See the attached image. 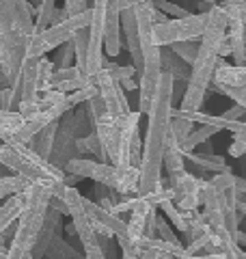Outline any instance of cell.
I'll return each mask as SVG.
<instances>
[{
    "label": "cell",
    "mask_w": 246,
    "mask_h": 259,
    "mask_svg": "<svg viewBox=\"0 0 246 259\" xmlns=\"http://www.w3.org/2000/svg\"><path fill=\"white\" fill-rule=\"evenodd\" d=\"M175 104V80L171 74L162 71L155 87L149 112H147V136L143 141L141 156V180H138V197L155 192L162 186L164 173V151L171 134V110Z\"/></svg>",
    "instance_id": "6da1fadb"
},
{
    "label": "cell",
    "mask_w": 246,
    "mask_h": 259,
    "mask_svg": "<svg viewBox=\"0 0 246 259\" xmlns=\"http://www.w3.org/2000/svg\"><path fill=\"white\" fill-rule=\"evenodd\" d=\"M227 39V18L218 5H212L208 9V24H205L203 37L199 39V52L190 67V78H188L186 93L182 97L179 110L199 112L208 89L212 84L216 71V63L220 59V48Z\"/></svg>",
    "instance_id": "7a4b0ae2"
},
{
    "label": "cell",
    "mask_w": 246,
    "mask_h": 259,
    "mask_svg": "<svg viewBox=\"0 0 246 259\" xmlns=\"http://www.w3.org/2000/svg\"><path fill=\"white\" fill-rule=\"evenodd\" d=\"M35 35V9L28 0H0V69L13 84L26 46Z\"/></svg>",
    "instance_id": "3957f363"
},
{
    "label": "cell",
    "mask_w": 246,
    "mask_h": 259,
    "mask_svg": "<svg viewBox=\"0 0 246 259\" xmlns=\"http://www.w3.org/2000/svg\"><path fill=\"white\" fill-rule=\"evenodd\" d=\"M0 164L7 166L13 175L24 177L35 186H46L52 190V197L63 199L65 192V173L63 168H56L48 160L39 158L28 145L22 143H0Z\"/></svg>",
    "instance_id": "277c9868"
},
{
    "label": "cell",
    "mask_w": 246,
    "mask_h": 259,
    "mask_svg": "<svg viewBox=\"0 0 246 259\" xmlns=\"http://www.w3.org/2000/svg\"><path fill=\"white\" fill-rule=\"evenodd\" d=\"M52 190L46 186L30 184L24 192V207L18 216V227H15L11 246L7 250V259H32L39 231L44 227L46 214L50 209Z\"/></svg>",
    "instance_id": "5b68a950"
},
{
    "label": "cell",
    "mask_w": 246,
    "mask_h": 259,
    "mask_svg": "<svg viewBox=\"0 0 246 259\" xmlns=\"http://www.w3.org/2000/svg\"><path fill=\"white\" fill-rule=\"evenodd\" d=\"M63 171L67 175L87 177V180L97 182L104 188L114 190L121 197H134L138 194V180H141V171L134 166L119 168L108 162H97L89 158H71L65 162Z\"/></svg>",
    "instance_id": "8992f818"
},
{
    "label": "cell",
    "mask_w": 246,
    "mask_h": 259,
    "mask_svg": "<svg viewBox=\"0 0 246 259\" xmlns=\"http://www.w3.org/2000/svg\"><path fill=\"white\" fill-rule=\"evenodd\" d=\"M89 20H91V9L71 15V18L63 20L61 24H52V26H48L41 32H35L26 46V56L24 59H44L48 52L69 44L80 28L89 26Z\"/></svg>",
    "instance_id": "52a82bcc"
},
{
    "label": "cell",
    "mask_w": 246,
    "mask_h": 259,
    "mask_svg": "<svg viewBox=\"0 0 246 259\" xmlns=\"http://www.w3.org/2000/svg\"><path fill=\"white\" fill-rule=\"evenodd\" d=\"M205 24H208V11L190 13L182 20H169L167 24H155L151 28V39L158 48H169L173 44L199 41L203 37Z\"/></svg>",
    "instance_id": "ba28073f"
},
{
    "label": "cell",
    "mask_w": 246,
    "mask_h": 259,
    "mask_svg": "<svg viewBox=\"0 0 246 259\" xmlns=\"http://www.w3.org/2000/svg\"><path fill=\"white\" fill-rule=\"evenodd\" d=\"M91 20H89V50H87V63L85 74L95 76L104 67V35H106V9L108 0H91Z\"/></svg>",
    "instance_id": "9c48e42d"
},
{
    "label": "cell",
    "mask_w": 246,
    "mask_h": 259,
    "mask_svg": "<svg viewBox=\"0 0 246 259\" xmlns=\"http://www.w3.org/2000/svg\"><path fill=\"white\" fill-rule=\"evenodd\" d=\"M141 112H130L126 117L114 119L119 123L121 136H119V156H117V166L119 168H130L141 166V156H143V143L138 136V123H141Z\"/></svg>",
    "instance_id": "30bf717a"
},
{
    "label": "cell",
    "mask_w": 246,
    "mask_h": 259,
    "mask_svg": "<svg viewBox=\"0 0 246 259\" xmlns=\"http://www.w3.org/2000/svg\"><path fill=\"white\" fill-rule=\"evenodd\" d=\"M95 82H97V91H100V95L104 97V102H106L108 115L112 119L126 117V115L132 112V110H130V102H128L126 91H123L121 84L112 78V74L106 67H102L95 74Z\"/></svg>",
    "instance_id": "8fae6325"
},
{
    "label": "cell",
    "mask_w": 246,
    "mask_h": 259,
    "mask_svg": "<svg viewBox=\"0 0 246 259\" xmlns=\"http://www.w3.org/2000/svg\"><path fill=\"white\" fill-rule=\"evenodd\" d=\"M82 203H85V212L87 216L91 218V223L95 227V233H100V236H108V238H117V236H126L128 233V223L123 221L121 216H114L110 214L108 209H104L95 203L91 199H82Z\"/></svg>",
    "instance_id": "7c38bea8"
},
{
    "label": "cell",
    "mask_w": 246,
    "mask_h": 259,
    "mask_svg": "<svg viewBox=\"0 0 246 259\" xmlns=\"http://www.w3.org/2000/svg\"><path fill=\"white\" fill-rule=\"evenodd\" d=\"M11 89L18 95L20 104H32L39 100V59H24Z\"/></svg>",
    "instance_id": "4fadbf2b"
},
{
    "label": "cell",
    "mask_w": 246,
    "mask_h": 259,
    "mask_svg": "<svg viewBox=\"0 0 246 259\" xmlns=\"http://www.w3.org/2000/svg\"><path fill=\"white\" fill-rule=\"evenodd\" d=\"M89 87H97L95 76H87L76 65L67 69H56L50 78V89H56V91L67 93V95L80 91V89H89Z\"/></svg>",
    "instance_id": "5bb4252c"
},
{
    "label": "cell",
    "mask_w": 246,
    "mask_h": 259,
    "mask_svg": "<svg viewBox=\"0 0 246 259\" xmlns=\"http://www.w3.org/2000/svg\"><path fill=\"white\" fill-rule=\"evenodd\" d=\"M95 134L100 136V143L106 151V158H108V164L117 166V156H119V136H121V130L119 123L114 119H102L95 123Z\"/></svg>",
    "instance_id": "9a60e30c"
},
{
    "label": "cell",
    "mask_w": 246,
    "mask_h": 259,
    "mask_svg": "<svg viewBox=\"0 0 246 259\" xmlns=\"http://www.w3.org/2000/svg\"><path fill=\"white\" fill-rule=\"evenodd\" d=\"M212 82L223 84V87H233V89H246V65L237 67V65L227 63L225 59H218Z\"/></svg>",
    "instance_id": "2e32d148"
},
{
    "label": "cell",
    "mask_w": 246,
    "mask_h": 259,
    "mask_svg": "<svg viewBox=\"0 0 246 259\" xmlns=\"http://www.w3.org/2000/svg\"><path fill=\"white\" fill-rule=\"evenodd\" d=\"M56 132H59V121L46 125L37 136H32V141L28 143V147L35 151L39 158H44V160L50 162L52 149H54V141H56Z\"/></svg>",
    "instance_id": "e0dca14e"
},
{
    "label": "cell",
    "mask_w": 246,
    "mask_h": 259,
    "mask_svg": "<svg viewBox=\"0 0 246 259\" xmlns=\"http://www.w3.org/2000/svg\"><path fill=\"white\" fill-rule=\"evenodd\" d=\"M169 186L173 188L175 197H186V194H201L205 180H199V177L190 175L188 171H179V173L169 175Z\"/></svg>",
    "instance_id": "ac0fdd59"
},
{
    "label": "cell",
    "mask_w": 246,
    "mask_h": 259,
    "mask_svg": "<svg viewBox=\"0 0 246 259\" xmlns=\"http://www.w3.org/2000/svg\"><path fill=\"white\" fill-rule=\"evenodd\" d=\"M61 212L59 209H48L46 214V221H44V227L39 231V238H37V244H35V250L32 253H46L48 244L52 242V238L56 236V229H59V223H61Z\"/></svg>",
    "instance_id": "d6986e66"
},
{
    "label": "cell",
    "mask_w": 246,
    "mask_h": 259,
    "mask_svg": "<svg viewBox=\"0 0 246 259\" xmlns=\"http://www.w3.org/2000/svg\"><path fill=\"white\" fill-rule=\"evenodd\" d=\"M160 59H162V71H167V74L173 76L175 82H188V78H190V67L179 61L177 56L171 52V48H162Z\"/></svg>",
    "instance_id": "ffe728a7"
},
{
    "label": "cell",
    "mask_w": 246,
    "mask_h": 259,
    "mask_svg": "<svg viewBox=\"0 0 246 259\" xmlns=\"http://www.w3.org/2000/svg\"><path fill=\"white\" fill-rule=\"evenodd\" d=\"M24 207V192L13 194L0 205V233H5L13 223H18V216Z\"/></svg>",
    "instance_id": "44dd1931"
},
{
    "label": "cell",
    "mask_w": 246,
    "mask_h": 259,
    "mask_svg": "<svg viewBox=\"0 0 246 259\" xmlns=\"http://www.w3.org/2000/svg\"><path fill=\"white\" fill-rule=\"evenodd\" d=\"M184 156L188 160H192L196 166H201L205 168V171H212V173H231V168H229V164L225 162L223 156H216V153H184Z\"/></svg>",
    "instance_id": "7402d4cb"
},
{
    "label": "cell",
    "mask_w": 246,
    "mask_h": 259,
    "mask_svg": "<svg viewBox=\"0 0 246 259\" xmlns=\"http://www.w3.org/2000/svg\"><path fill=\"white\" fill-rule=\"evenodd\" d=\"M184 151H182V145L175 141L173 134H169V141H167V151H164V168H167L169 175L179 173V171H186L184 168Z\"/></svg>",
    "instance_id": "603a6c76"
},
{
    "label": "cell",
    "mask_w": 246,
    "mask_h": 259,
    "mask_svg": "<svg viewBox=\"0 0 246 259\" xmlns=\"http://www.w3.org/2000/svg\"><path fill=\"white\" fill-rule=\"evenodd\" d=\"M214 134H218V130H216V127H212V125H201L199 130H192L190 136H188V139L182 143V151H184V153L194 151L196 147H199V145H205V143H208Z\"/></svg>",
    "instance_id": "cb8c5ba5"
},
{
    "label": "cell",
    "mask_w": 246,
    "mask_h": 259,
    "mask_svg": "<svg viewBox=\"0 0 246 259\" xmlns=\"http://www.w3.org/2000/svg\"><path fill=\"white\" fill-rule=\"evenodd\" d=\"M54 11H56V0H39V5L35 7V32H41L50 26Z\"/></svg>",
    "instance_id": "d4e9b609"
},
{
    "label": "cell",
    "mask_w": 246,
    "mask_h": 259,
    "mask_svg": "<svg viewBox=\"0 0 246 259\" xmlns=\"http://www.w3.org/2000/svg\"><path fill=\"white\" fill-rule=\"evenodd\" d=\"M30 182H26L20 175H5L0 177V197H13V194H22L28 190Z\"/></svg>",
    "instance_id": "484cf974"
},
{
    "label": "cell",
    "mask_w": 246,
    "mask_h": 259,
    "mask_svg": "<svg viewBox=\"0 0 246 259\" xmlns=\"http://www.w3.org/2000/svg\"><path fill=\"white\" fill-rule=\"evenodd\" d=\"M46 253L48 255H54V259H80L78 257V250H73L61 236H54L52 238V242L46 248Z\"/></svg>",
    "instance_id": "4316f807"
},
{
    "label": "cell",
    "mask_w": 246,
    "mask_h": 259,
    "mask_svg": "<svg viewBox=\"0 0 246 259\" xmlns=\"http://www.w3.org/2000/svg\"><path fill=\"white\" fill-rule=\"evenodd\" d=\"M171 52H173L175 56L182 63H186L188 67H192V63L196 59V52H199V41H184V44H173L169 46Z\"/></svg>",
    "instance_id": "83f0119b"
},
{
    "label": "cell",
    "mask_w": 246,
    "mask_h": 259,
    "mask_svg": "<svg viewBox=\"0 0 246 259\" xmlns=\"http://www.w3.org/2000/svg\"><path fill=\"white\" fill-rule=\"evenodd\" d=\"M160 209H162V214H164V216H169V221L173 223V227H175L179 233L188 236V223H186V216H184V212H179V209L175 207L173 201H164V203L160 205Z\"/></svg>",
    "instance_id": "f1b7e54d"
},
{
    "label": "cell",
    "mask_w": 246,
    "mask_h": 259,
    "mask_svg": "<svg viewBox=\"0 0 246 259\" xmlns=\"http://www.w3.org/2000/svg\"><path fill=\"white\" fill-rule=\"evenodd\" d=\"M145 218H147V214L132 212V216H130V221H128V233H126V238L132 242L134 246L145 238Z\"/></svg>",
    "instance_id": "f546056e"
},
{
    "label": "cell",
    "mask_w": 246,
    "mask_h": 259,
    "mask_svg": "<svg viewBox=\"0 0 246 259\" xmlns=\"http://www.w3.org/2000/svg\"><path fill=\"white\" fill-rule=\"evenodd\" d=\"M194 130V123L188 119H171V134L175 136V141L182 145L188 136H190V132Z\"/></svg>",
    "instance_id": "4dcf8cb0"
},
{
    "label": "cell",
    "mask_w": 246,
    "mask_h": 259,
    "mask_svg": "<svg viewBox=\"0 0 246 259\" xmlns=\"http://www.w3.org/2000/svg\"><path fill=\"white\" fill-rule=\"evenodd\" d=\"M210 87H214V91L223 93L225 97H229V100H233V104L242 106L246 112V89H233V87H223V84H214V82Z\"/></svg>",
    "instance_id": "1f68e13d"
},
{
    "label": "cell",
    "mask_w": 246,
    "mask_h": 259,
    "mask_svg": "<svg viewBox=\"0 0 246 259\" xmlns=\"http://www.w3.org/2000/svg\"><path fill=\"white\" fill-rule=\"evenodd\" d=\"M235 180H237V175H233V173H216L212 180H208V184L218 192H227V190L235 188Z\"/></svg>",
    "instance_id": "d6a6232c"
},
{
    "label": "cell",
    "mask_w": 246,
    "mask_h": 259,
    "mask_svg": "<svg viewBox=\"0 0 246 259\" xmlns=\"http://www.w3.org/2000/svg\"><path fill=\"white\" fill-rule=\"evenodd\" d=\"M153 5H155V9H160L164 15H171L173 20H182L190 15L188 9H182V7H177L175 3H169V0H153Z\"/></svg>",
    "instance_id": "836d02e7"
},
{
    "label": "cell",
    "mask_w": 246,
    "mask_h": 259,
    "mask_svg": "<svg viewBox=\"0 0 246 259\" xmlns=\"http://www.w3.org/2000/svg\"><path fill=\"white\" fill-rule=\"evenodd\" d=\"M173 203L179 212H196L199 205H203V199L201 194H186V197H175Z\"/></svg>",
    "instance_id": "e575fe53"
},
{
    "label": "cell",
    "mask_w": 246,
    "mask_h": 259,
    "mask_svg": "<svg viewBox=\"0 0 246 259\" xmlns=\"http://www.w3.org/2000/svg\"><path fill=\"white\" fill-rule=\"evenodd\" d=\"M18 106H20V100L15 91L11 87H5L0 89V110L5 112H18Z\"/></svg>",
    "instance_id": "d590c367"
},
{
    "label": "cell",
    "mask_w": 246,
    "mask_h": 259,
    "mask_svg": "<svg viewBox=\"0 0 246 259\" xmlns=\"http://www.w3.org/2000/svg\"><path fill=\"white\" fill-rule=\"evenodd\" d=\"M54 65H59L56 69H67V67H73V65H76V52H73V44L71 41L61 46V52H59V56H56Z\"/></svg>",
    "instance_id": "8d00e7d4"
},
{
    "label": "cell",
    "mask_w": 246,
    "mask_h": 259,
    "mask_svg": "<svg viewBox=\"0 0 246 259\" xmlns=\"http://www.w3.org/2000/svg\"><path fill=\"white\" fill-rule=\"evenodd\" d=\"M155 238H160L164 242H173V244H182L179 238L173 233V229H171V225L162 216H158V223H155Z\"/></svg>",
    "instance_id": "74e56055"
},
{
    "label": "cell",
    "mask_w": 246,
    "mask_h": 259,
    "mask_svg": "<svg viewBox=\"0 0 246 259\" xmlns=\"http://www.w3.org/2000/svg\"><path fill=\"white\" fill-rule=\"evenodd\" d=\"M97 93V87H89V89H80V91L76 93H69L67 95V104H69V108H76L78 104H87L91 97Z\"/></svg>",
    "instance_id": "f35d334b"
},
{
    "label": "cell",
    "mask_w": 246,
    "mask_h": 259,
    "mask_svg": "<svg viewBox=\"0 0 246 259\" xmlns=\"http://www.w3.org/2000/svg\"><path fill=\"white\" fill-rule=\"evenodd\" d=\"M87 9H89V0H65V7L61 9V13H63V20H67L71 15H78Z\"/></svg>",
    "instance_id": "ab89813d"
},
{
    "label": "cell",
    "mask_w": 246,
    "mask_h": 259,
    "mask_svg": "<svg viewBox=\"0 0 246 259\" xmlns=\"http://www.w3.org/2000/svg\"><path fill=\"white\" fill-rule=\"evenodd\" d=\"M229 156L231 158H242L246 156V132H235L233 141L229 145Z\"/></svg>",
    "instance_id": "60d3db41"
},
{
    "label": "cell",
    "mask_w": 246,
    "mask_h": 259,
    "mask_svg": "<svg viewBox=\"0 0 246 259\" xmlns=\"http://www.w3.org/2000/svg\"><path fill=\"white\" fill-rule=\"evenodd\" d=\"M244 115H246L244 108H242V106H237V104H233L231 108L223 112V119H227V121H242Z\"/></svg>",
    "instance_id": "b9f144b4"
},
{
    "label": "cell",
    "mask_w": 246,
    "mask_h": 259,
    "mask_svg": "<svg viewBox=\"0 0 246 259\" xmlns=\"http://www.w3.org/2000/svg\"><path fill=\"white\" fill-rule=\"evenodd\" d=\"M145 3H153V0H119V9H134L138 5H145Z\"/></svg>",
    "instance_id": "7bdbcfd3"
},
{
    "label": "cell",
    "mask_w": 246,
    "mask_h": 259,
    "mask_svg": "<svg viewBox=\"0 0 246 259\" xmlns=\"http://www.w3.org/2000/svg\"><path fill=\"white\" fill-rule=\"evenodd\" d=\"M158 257H160L158 250H145V253L141 255V259H158Z\"/></svg>",
    "instance_id": "ee69618b"
},
{
    "label": "cell",
    "mask_w": 246,
    "mask_h": 259,
    "mask_svg": "<svg viewBox=\"0 0 246 259\" xmlns=\"http://www.w3.org/2000/svg\"><path fill=\"white\" fill-rule=\"evenodd\" d=\"M235 240H237V244H240V246H246V233H242V231H237V236H235Z\"/></svg>",
    "instance_id": "f6af8a7d"
},
{
    "label": "cell",
    "mask_w": 246,
    "mask_h": 259,
    "mask_svg": "<svg viewBox=\"0 0 246 259\" xmlns=\"http://www.w3.org/2000/svg\"><path fill=\"white\" fill-rule=\"evenodd\" d=\"M5 87H11V82L7 80V76L3 74V69H0V89H5Z\"/></svg>",
    "instance_id": "bcb514c9"
},
{
    "label": "cell",
    "mask_w": 246,
    "mask_h": 259,
    "mask_svg": "<svg viewBox=\"0 0 246 259\" xmlns=\"http://www.w3.org/2000/svg\"><path fill=\"white\" fill-rule=\"evenodd\" d=\"M7 250H9V248H5V246H0V259H7Z\"/></svg>",
    "instance_id": "7dc6e473"
},
{
    "label": "cell",
    "mask_w": 246,
    "mask_h": 259,
    "mask_svg": "<svg viewBox=\"0 0 246 259\" xmlns=\"http://www.w3.org/2000/svg\"><path fill=\"white\" fill-rule=\"evenodd\" d=\"M237 259H246V250H242V248L237 250Z\"/></svg>",
    "instance_id": "c3c4849f"
},
{
    "label": "cell",
    "mask_w": 246,
    "mask_h": 259,
    "mask_svg": "<svg viewBox=\"0 0 246 259\" xmlns=\"http://www.w3.org/2000/svg\"><path fill=\"white\" fill-rule=\"evenodd\" d=\"M123 259H141V257H136V255H130V253H123Z\"/></svg>",
    "instance_id": "681fc988"
},
{
    "label": "cell",
    "mask_w": 246,
    "mask_h": 259,
    "mask_svg": "<svg viewBox=\"0 0 246 259\" xmlns=\"http://www.w3.org/2000/svg\"><path fill=\"white\" fill-rule=\"evenodd\" d=\"M203 3H208V5L212 7V5H216V0H203Z\"/></svg>",
    "instance_id": "f907efd6"
},
{
    "label": "cell",
    "mask_w": 246,
    "mask_h": 259,
    "mask_svg": "<svg viewBox=\"0 0 246 259\" xmlns=\"http://www.w3.org/2000/svg\"><path fill=\"white\" fill-rule=\"evenodd\" d=\"M3 171H7V166H3V164H0V177H5V175H3Z\"/></svg>",
    "instance_id": "816d5d0a"
},
{
    "label": "cell",
    "mask_w": 246,
    "mask_h": 259,
    "mask_svg": "<svg viewBox=\"0 0 246 259\" xmlns=\"http://www.w3.org/2000/svg\"><path fill=\"white\" fill-rule=\"evenodd\" d=\"M244 46H246V35H244Z\"/></svg>",
    "instance_id": "f5cc1de1"
},
{
    "label": "cell",
    "mask_w": 246,
    "mask_h": 259,
    "mask_svg": "<svg viewBox=\"0 0 246 259\" xmlns=\"http://www.w3.org/2000/svg\"><path fill=\"white\" fill-rule=\"evenodd\" d=\"M85 259H87V257H85Z\"/></svg>",
    "instance_id": "db71d44e"
}]
</instances>
